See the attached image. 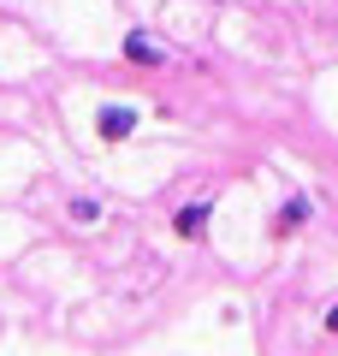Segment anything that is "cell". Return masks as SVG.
Masks as SVG:
<instances>
[{"label":"cell","mask_w":338,"mask_h":356,"mask_svg":"<svg viewBox=\"0 0 338 356\" xmlns=\"http://www.w3.org/2000/svg\"><path fill=\"white\" fill-rule=\"evenodd\" d=\"M72 220H77V226H95V220H101V202H95V196H72Z\"/></svg>","instance_id":"5b68a950"},{"label":"cell","mask_w":338,"mask_h":356,"mask_svg":"<svg viewBox=\"0 0 338 356\" xmlns=\"http://www.w3.org/2000/svg\"><path fill=\"white\" fill-rule=\"evenodd\" d=\"M321 332H326V339H338V303L321 309Z\"/></svg>","instance_id":"8992f818"},{"label":"cell","mask_w":338,"mask_h":356,"mask_svg":"<svg viewBox=\"0 0 338 356\" xmlns=\"http://www.w3.org/2000/svg\"><path fill=\"white\" fill-rule=\"evenodd\" d=\"M208 220H214V202H208V196H196V202H184L172 214V232L184 243H202V238H208Z\"/></svg>","instance_id":"7a4b0ae2"},{"label":"cell","mask_w":338,"mask_h":356,"mask_svg":"<svg viewBox=\"0 0 338 356\" xmlns=\"http://www.w3.org/2000/svg\"><path fill=\"white\" fill-rule=\"evenodd\" d=\"M125 60L131 65H166V48H154L143 30H131V36H125Z\"/></svg>","instance_id":"277c9868"},{"label":"cell","mask_w":338,"mask_h":356,"mask_svg":"<svg viewBox=\"0 0 338 356\" xmlns=\"http://www.w3.org/2000/svg\"><path fill=\"white\" fill-rule=\"evenodd\" d=\"M131 131H137V107H101V113H95V137L101 143H125L131 137Z\"/></svg>","instance_id":"3957f363"},{"label":"cell","mask_w":338,"mask_h":356,"mask_svg":"<svg viewBox=\"0 0 338 356\" xmlns=\"http://www.w3.org/2000/svg\"><path fill=\"white\" fill-rule=\"evenodd\" d=\"M309 220H314V202H309L303 191H291V196H285V208H279V214L267 220V232H273V243H285V238H297V232L309 226Z\"/></svg>","instance_id":"6da1fadb"}]
</instances>
